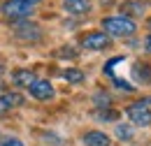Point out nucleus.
Returning a JSON list of instances; mask_svg holds the SVG:
<instances>
[{
    "label": "nucleus",
    "instance_id": "f257e3e1",
    "mask_svg": "<svg viewBox=\"0 0 151 146\" xmlns=\"http://www.w3.org/2000/svg\"><path fill=\"white\" fill-rule=\"evenodd\" d=\"M102 30L109 37H130L137 33V23L128 16H107L102 19Z\"/></svg>",
    "mask_w": 151,
    "mask_h": 146
},
{
    "label": "nucleus",
    "instance_id": "f03ea898",
    "mask_svg": "<svg viewBox=\"0 0 151 146\" xmlns=\"http://www.w3.org/2000/svg\"><path fill=\"white\" fill-rule=\"evenodd\" d=\"M33 12H35V7L23 0H5L0 5V14L9 21H28L33 16Z\"/></svg>",
    "mask_w": 151,
    "mask_h": 146
},
{
    "label": "nucleus",
    "instance_id": "7ed1b4c3",
    "mask_svg": "<svg viewBox=\"0 0 151 146\" xmlns=\"http://www.w3.org/2000/svg\"><path fill=\"white\" fill-rule=\"evenodd\" d=\"M126 114H128V118L135 125H142V128L151 125V109L147 107V102H132L130 107L126 109Z\"/></svg>",
    "mask_w": 151,
    "mask_h": 146
},
{
    "label": "nucleus",
    "instance_id": "20e7f679",
    "mask_svg": "<svg viewBox=\"0 0 151 146\" xmlns=\"http://www.w3.org/2000/svg\"><path fill=\"white\" fill-rule=\"evenodd\" d=\"M14 35L17 39H23V42H37L42 37V28L33 21H19L14 23Z\"/></svg>",
    "mask_w": 151,
    "mask_h": 146
},
{
    "label": "nucleus",
    "instance_id": "39448f33",
    "mask_svg": "<svg viewBox=\"0 0 151 146\" xmlns=\"http://www.w3.org/2000/svg\"><path fill=\"white\" fill-rule=\"evenodd\" d=\"M109 44H112V39L105 35V33H100V30H93V33L81 37V47L86 51H105Z\"/></svg>",
    "mask_w": 151,
    "mask_h": 146
},
{
    "label": "nucleus",
    "instance_id": "423d86ee",
    "mask_svg": "<svg viewBox=\"0 0 151 146\" xmlns=\"http://www.w3.org/2000/svg\"><path fill=\"white\" fill-rule=\"evenodd\" d=\"M28 93H30L35 100H40V102H47V100H51V97L56 95L54 84H51L49 79H35V81L28 86Z\"/></svg>",
    "mask_w": 151,
    "mask_h": 146
},
{
    "label": "nucleus",
    "instance_id": "0eeeda50",
    "mask_svg": "<svg viewBox=\"0 0 151 146\" xmlns=\"http://www.w3.org/2000/svg\"><path fill=\"white\" fill-rule=\"evenodd\" d=\"M23 104H26V97L21 93H2L0 95V111L17 109V107H23Z\"/></svg>",
    "mask_w": 151,
    "mask_h": 146
},
{
    "label": "nucleus",
    "instance_id": "6e6552de",
    "mask_svg": "<svg viewBox=\"0 0 151 146\" xmlns=\"http://www.w3.org/2000/svg\"><path fill=\"white\" fill-rule=\"evenodd\" d=\"M81 142H84L86 146H112V139H109L105 132H100V130L86 132V135L81 137Z\"/></svg>",
    "mask_w": 151,
    "mask_h": 146
},
{
    "label": "nucleus",
    "instance_id": "1a4fd4ad",
    "mask_svg": "<svg viewBox=\"0 0 151 146\" xmlns=\"http://www.w3.org/2000/svg\"><path fill=\"white\" fill-rule=\"evenodd\" d=\"M33 81H35V72L33 70H14L12 72V84L19 86V88H28Z\"/></svg>",
    "mask_w": 151,
    "mask_h": 146
},
{
    "label": "nucleus",
    "instance_id": "9d476101",
    "mask_svg": "<svg viewBox=\"0 0 151 146\" xmlns=\"http://www.w3.org/2000/svg\"><path fill=\"white\" fill-rule=\"evenodd\" d=\"M144 9H147V5H144L142 0H128V2L121 5V14L128 16V19H130V16H142Z\"/></svg>",
    "mask_w": 151,
    "mask_h": 146
},
{
    "label": "nucleus",
    "instance_id": "9b49d317",
    "mask_svg": "<svg viewBox=\"0 0 151 146\" xmlns=\"http://www.w3.org/2000/svg\"><path fill=\"white\" fill-rule=\"evenodd\" d=\"M65 9L68 14L72 16H84L91 12V0H77V2H65Z\"/></svg>",
    "mask_w": 151,
    "mask_h": 146
},
{
    "label": "nucleus",
    "instance_id": "f8f14e48",
    "mask_svg": "<svg viewBox=\"0 0 151 146\" xmlns=\"http://www.w3.org/2000/svg\"><path fill=\"white\" fill-rule=\"evenodd\" d=\"M63 77H65V81H70V84H81V81H84V72L77 70V67H68V70L63 72Z\"/></svg>",
    "mask_w": 151,
    "mask_h": 146
},
{
    "label": "nucleus",
    "instance_id": "ddd939ff",
    "mask_svg": "<svg viewBox=\"0 0 151 146\" xmlns=\"http://www.w3.org/2000/svg\"><path fill=\"white\" fill-rule=\"evenodd\" d=\"M135 77L142 81V84H151V72H149V65H135Z\"/></svg>",
    "mask_w": 151,
    "mask_h": 146
},
{
    "label": "nucleus",
    "instance_id": "4468645a",
    "mask_svg": "<svg viewBox=\"0 0 151 146\" xmlns=\"http://www.w3.org/2000/svg\"><path fill=\"white\" fill-rule=\"evenodd\" d=\"M95 118H98V121H116V118H119V111H114V109H100L98 114H95Z\"/></svg>",
    "mask_w": 151,
    "mask_h": 146
},
{
    "label": "nucleus",
    "instance_id": "2eb2a0df",
    "mask_svg": "<svg viewBox=\"0 0 151 146\" xmlns=\"http://www.w3.org/2000/svg\"><path fill=\"white\" fill-rule=\"evenodd\" d=\"M109 102H112V100H109L107 93H98V95H95V107H98V109H109Z\"/></svg>",
    "mask_w": 151,
    "mask_h": 146
},
{
    "label": "nucleus",
    "instance_id": "dca6fc26",
    "mask_svg": "<svg viewBox=\"0 0 151 146\" xmlns=\"http://www.w3.org/2000/svg\"><path fill=\"white\" fill-rule=\"evenodd\" d=\"M116 137L119 139H132V130L128 125H116Z\"/></svg>",
    "mask_w": 151,
    "mask_h": 146
},
{
    "label": "nucleus",
    "instance_id": "f3484780",
    "mask_svg": "<svg viewBox=\"0 0 151 146\" xmlns=\"http://www.w3.org/2000/svg\"><path fill=\"white\" fill-rule=\"evenodd\" d=\"M0 146H23L19 137H5V139H0Z\"/></svg>",
    "mask_w": 151,
    "mask_h": 146
},
{
    "label": "nucleus",
    "instance_id": "a211bd4d",
    "mask_svg": "<svg viewBox=\"0 0 151 146\" xmlns=\"http://www.w3.org/2000/svg\"><path fill=\"white\" fill-rule=\"evenodd\" d=\"M114 86H116V88H121V91H126V93H132V91H135L130 84H128V81H123V79H114Z\"/></svg>",
    "mask_w": 151,
    "mask_h": 146
},
{
    "label": "nucleus",
    "instance_id": "6ab92c4d",
    "mask_svg": "<svg viewBox=\"0 0 151 146\" xmlns=\"http://www.w3.org/2000/svg\"><path fill=\"white\" fill-rule=\"evenodd\" d=\"M144 51H147V54H151V35L144 37Z\"/></svg>",
    "mask_w": 151,
    "mask_h": 146
},
{
    "label": "nucleus",
    "instance_id": "aec40b11",
    "mask_svg": "<svg viewBox=\"0 0 151 146\" xmlns=\"http://www.w3.org/2000/svg\"><path fill=\"white\" fill-rule=\"evenodd\" d=\"M23 2H28V5H33V7H35V5H37V2H42V0H23Z\"/></svg>",
    "mask_w": 151,
    "mask_h": 146
},
{
    "label": "nucleus",
    "instance_id": "412c9836",
    "mask_svg": "<svg viewBox=\"0 0 151 146\" xmlns=\"http://www.w3.org/2000/svg\"><path fill=\"white\" fill-rule=\"evenodd\" d=\"M2 74H5V65L0 63V77H2Z\"/></svg>",
    "mask_w": 151,
    "mask_h": 146
},
{
    "label": "nucleus",
    "instance_id": "4be33fe9",
    "mask_svg": "<svg viewBox=\"0 0 151 146\" xmlns=\"http://www.w3.org/2000/svg\"><path fill=\"white\" fill-rule=\"evenodd\" d=\"M147 28H149V30H151V16H149V21H147Z\"/></svg>",
    "mask_w": 151,
    "mask_h": 146
},
{
    "label": "nucleus",
    "instance_id": "5701e85b",
    "mask_svg": "<svg viewBox=\"0 0 151 146\" xmlns=\"http://www.w3.org/2000/svg\"><path fill=\"white\" fill-rule=\"evenodd\" d=\"M63 2H77V0H63Z\"/></svg>",
    "mask_w": 151,
    "mask_h": 146
}]
</instances>
